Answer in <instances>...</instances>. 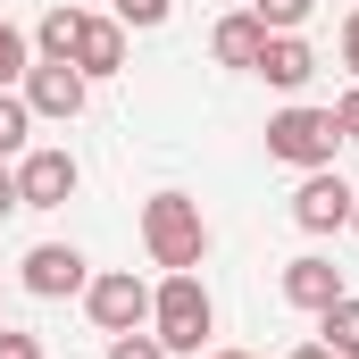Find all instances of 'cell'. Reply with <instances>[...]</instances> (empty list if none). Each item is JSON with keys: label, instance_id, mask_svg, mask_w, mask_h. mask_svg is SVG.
I'll return each instance as SVG.
<instances>
[{"label": "cell", "instance_id": "cell-20", "mask_svg": "<svg viewBox=\"0 0 359 359\" xmlns=\"http://www.w3.org/2000/svg\"><path fill=\"white\" fill-rule=\"evenodd\" d=\"M334 134H343V142H359V84L334 100Z\"/></svg>", "mask_w": 359, "mask_h": 359}, {"label": "cell", "instance_id": "cell-9", "mask_svg": "<svg viewBox=\"0 0 359 359\" xmlns=\"http://www.w3.org/2000/svg\"><path fill=\"white\" fill-rule=\"evenodd\" d=\"M284 301H292V309H309V318H318V309H334V301H343V268H334V259H318V251H301V259L284 268Z\"/></svg>", "mask_w": 359, "mask_h": 359}, {"label": "cell", "instance_id": "cell-16", "mask_svg": "<svg viewBox=\"0 0 359 359\" xmlns=\"http://www.w3.org/2000/svg\"><path fill=\"white\" fill-rule=\"evenodd\" d=\"M309 8H318V0H251V17H259L268 34H301V25H309Z\"/></svg>", "mask_w": 359, "mask_h": 359}, {"label": "cell", "instance_id": "cell-19", "mask_svg": "<svg viewBox=\"0 0 359 359\" xmlns=\"http://www.w3.org/2000/svg\"><path fill=\"white\" fill-rule=\"evenodd\" d=\"M109 359H168V343L142 326V334H109Z\"/></svg>", "mask_w": 359, "mask_h": 359}, {"label": "cell", "instance_id": "cell-2", "mask_svg": "<svg viewBox=\"0 0 359 359\" xmlns=\"http://www.w3.org/2000/svg\"><path fill=\"white\" fill-rule=\"evenodd\" d=\"M142 251H151V268H168V276L209 259V217H201L192 192H151L142 201Z\"/></svg>", "mask_w": 359, "mask_h": 359}, {"label": "cell", "instance_id": "cell-3", "mask_svg": "<svg viewBox=\"0 0 359 359\" xmlns=\"http://www.w3.org/2000/svg\"><path fill=\"white\" fill-rule=\"evenodd\" d=\"M334 109H309V100H292V109H276L268 117V159L284 168H334Z\"/></svg>", "mask_w": 359, "mask_h": 359}, {"label": "cell", "instance_id": "cell-21", "mask_svg": "<svg viewBox=\"0 0 359 359\" xmlns=\"http://www.w3.org/2000/svg\"><path fill=\"white\" fill-rule=\"evenodd\" d=\"M0 359H42V343H34V334H17V326H0Z\"/></svg>", "mask_w": 359, "mask_h": 359}, {"label": "cell", "instance_id": "cell-1", "mask_svg": "<svg viewBox=\"0 0 359 359\" xmlns=\"http://www.w3.org/2000/svg\"><path fill=\"white\" fill-rule=\"evenodd\" d=\"M209 326H217V301H209L201 268L151 284V334L168 343V359H201V351H209Z\"/></svg>", "mask_w": 359, "mask_h": 359}, {"label": "cell", "instance_id": "cell-14", "mask_svg": "<svg viewBox=\"0 0 359 359\" xmlns=\"http://www.w3.org/2000/svg\"><path fill=\"white\" fill-rule=\"evenodd\" d=\"M318 343H326L334 359H359V301L351 292H343L334 309H318Z\"/></svg>", "mask_w": 359, "mask_h": 359}, {"label": "cell", "instance_id": "cell-25", "mask_svg": "<svg viewBox=\"0 0 359 359\" xmlns=\"http://www.w3.org/2000/svg\"><path fill=\"white\" fill-rule=\"evenodd\" d=\"M201 359H251V351H201Z\"/></svg>", "mask_w": 359, "mask_h": 359}, {"label": "cell", "instance_id": "cell-5", "mask_svg": "<svg viewBox=\"0 0 359 359\" xmlns=\"http://www.w3.org/2000/svg\"><path fill=\"white\" fill-rule=\"evenodd\" d=\"M76 184H84V168H76L59 142H42V151H25V159H17V201H25V209H67V201H76Z\"/></svg>", "mask_w": 359, "mask_h": 359}, {"label": "cell", "instance_id": "cell-7", "mask_svg": "<svg viewBox=\"0 0 359 359\" xmlns=\"http://www.w3.org/2000/svg\"><path fill=\"white\" fill-rule=\"evenodd\" d=\"M17 276H25V292H34V301H67V292H84V284H92L76 243H34Z\"/></svg>", "mask_w": 359, "mask_h": 359}, {"label": "cell", "instance_id": "cell-12", "mask_svg": "<svg viewBox=\"0 0 359 359\" xmlns=\"http://www.w3.org/2000/svg\"><path fill=\"white\" fill-rule=\"evenodd\" d=\"M209 50H217V67H259V50H268V25H259L251 8H234V17H217Z\"/></svg>", "mask_w": 359, "mask_h": 359}, {"label": "cell", "instance_id": "cell-8", "mask_svg": "<svg viewBox=\"0 0 359 359\" xmlns=\"http://www.w3.org/2000/svg\"><path fill=\"white\" fill-rule=\"evenodd\" d=\"M84 76H76V67H50V59H34V67H25V109H34V117H59V126H67V117H84Z\"/></svg>", "mask_w": 359, "mask_h": 359}, {"label": "cell", "instance_id": "cell-15", "mask_svg": "<svg viewBox=\"0 0 359 359\" xmlns=\"http://www.w3.org/2000/svg\"><path fill=\"white\" fill-rule=\"evenodd\" d=\"M25 134H34V109H25V92H0V159H25V151H34Z\"/></svg>", "mask_w": 359, "mask_h": 359}, {"label": "cell", "instance_id": "cell-11", "mask_svg": "<svg viewBox=\"0 0 359 359\" xmlns=\"http://www.w3.org/2000/svg\"><path fill=\"white\" fill-rule=\"evenodd\" d=\"M251 76H268L276 92H301L309 76H318V50L301 42V34H268V50H259V67Z\"/></svg>", "mask_w": 359, "mask_h": 359}, {"label": "cell", "instance_id": "cell-26", "mask_svg": "<svg viewBox=\"0 0 359 359\" xmlns=\"http://www.w3.org/2000/svg\"><path fill=\"white\" fill-rule=\"evenodd\" d=\"M351 234H359V209H351Z\"/></svg>", "mask_w": 359, "mask_h": 359}, {"label": "cell", "instance_id": "cell-23", "mask_svg": "<svg viewBox=\"0 0 359 359\" xmlns=\"http://www.w3.org/2000/svg\"><path fill=\"white\" fill-rule=\"evenodd\" d=\"M343 67H351V76H359V8H351V17H343Z\"/></svg>", "mask_w": 359, "mask_h": 359}, {"label": "cell", "instance_id": "cell-24", "mask_svg": "<svg viewBox=\"0 0 359 359\" xmlns=\"http://www.w3.org/2000/svg\"><path fill=\"white\" fill-rule=\"evenodd\" d=\"M292 359H334V351H326V343H301V351H292Z\"/></svg>", "mask_w": 359, "mask_h": 359}, {"label": "cell", "instance_id": "cell-17", "mask_svg": "<svg viewBox=\"0 0 359 359\" xmlns=\"http://www.w3.org/2000/svg\"><path fill=\"white\" fill-rule=\"evenodd\" d=\"M25 67H34V42H25V34H17V25H8V17H0V92L17 84V76H25Z\"/></svg>", "mask_w": 359, "mask_h": 359}, {"label": "cell", "instance_id": "cell-10", "mask_svg": "<svg viewBox=\"0 0 359 359\" xmlns=\"http://www.w3.org/2000/svg\"><path fill=\"white\" fill-rule=\"evenodd\" d=\"M126 67V25L117 17H84V34H76V76L100 84V76H117Z\"/></svg>", "mask_w": 359, "mask_h": 359}, {"label": "cell", "instance_id": "cell-13", "mask_svg": "<svg viewBox=\"0 0 359 359\" xmlns=\"http://www.w3.org/2000/svg\"><path fill=\"white\" fill-rule=\"evenodd\" d=\"M76 34H84V8H42V25H34V59H50V67H76Z\"/></svg>", "mask_w": 359, "mask_h": 359}, {"label": "cell", "instance_id": "cell-22", "mask_svg": "<svg viewBox=\"0 0 359 359\" xmlns=\"http://www.w3.org/2000/svg\"><path fill=\"white\" fill-rule=\"evenodd\" d=\"M8 209H25V201H17V159H0V217H8Z\"/></svg>", "mask_w": 359, "mask_h": 359}, {"label": "cell", "instance_id": "cell-6", "mask_svg": "<svg viewBox=\"0 0 359 359\" xmlns=\"http://www.w3.org/2000/svg\"><path fill=\"white\" fill-rule=\"evenodd\" d=\"M351 209H359V192L334 176V168H309L301 192H292V226H301V234H334V226H351Z\"/></svg>", "mask_w": 359, "mask_h": 359}, {"label": "cell", "instance_id": "cell-4", "mask_svg": "<svg viewBox=\"0 0 359 359\" xmlns=\"http://www.w3.org/2000/svg\"><path fill=\"white\" fill-rule=\"evenodd\" d=\"M84 309H92L100 334H142V326H151V284L134 268H109V276L84 284Z\"/></svg>", "mask_w": 359, "mask_h": 359}, {"label": "cell", "instance_id": "cell-18", "mask_svg": "<svg viewBox=\"0 0 359 359\" xmlns=\"http://www.w3.org/2000/svg\"><path fill=\"white\" fill-rule=\"evenodd\" d=\"M168 8H176V0H117L109 17H117L126 34H151V25H168Z\"/></svg>", "mask_w": 359, "mask_h": 359}]
</instances>
